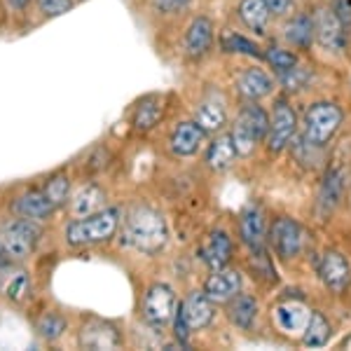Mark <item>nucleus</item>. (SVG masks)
<instances>
[{
	"instance_id": "1",
	"label": "nucleus",
	"mask_w": 351,
	"mask_h": 351,
	"mask_svg": "<svg viewBox=\"0 0 351 351\" xmlns=\"http://www.w3.org/2000/svg\"><path fill=\"white\" fill-rule=\"evenodd\" d=\"M122 241L145 256L160 253L169 241V230L162 213L145 204L132 206L122 223Z\"/></svg>"
},
{
	"instance_id": "2",
	"label": "nucleus",
	"mask_w": 351,
	"mask_h": 351,
	"mask_svg": "<svg viewBox=\"0 0 351 351\" xmlns=\"http://www.w3.org/2000/svg\"><path fill=\"white\" fill-rule=\"evenodd\" d=\"M120 228V211L117 208H106V211L92 213L73 220L66 228V241L71 246H87V243H101L110 239Z\"/></svg>"
},
{
	"instance_id": "3",
	"label": "nucleus",
	"mask_w": 351,
	"mask_h": 351,
	"mask_svg": "<svg viewBox=\"0 0 351 351\" xmlns=\"http://www.w3.org/2000/svg\"><path fill=\"white\" fill-rule=\"evenodd\" d=\"M267 134H269L267 112L260 108L258 104L243 106L239 117H237V122H234V129H232V141H234L239 157L253 155V150L258 148L260 141L267 138Z\"/></svg>"
},
{
	"instance_id": "4",
	"label": "nucleus",
	"mask_w": 351,
	"mask_h": 351,
	"mask_svg": "<svg viewBox=\"0 0 351 351\" xmlns=\"http://www.w3.org/2000/svg\"><path fill=\"white\" fill-rule=\"evenodd\" d=\"M342 110L332 101H316L311 104L307 112H304V132L302 138L307 143L324 148L328 141L337 134V129L342 127Z\"/></svg>"
},
{
	"instance_id": "5",
	"label": "nucleus",
	"mask_w": 351,
	"mask_h": 351,
	"mask_svg": "<svg viewBox=\"0 0 351 351\" xmlns=\"http://www.w3.org/2000/svg\"><path fill=\"white\" fill-rule=\"evenodd\" d=\"M38 241H40V228L31 218L12 220L0 230V243H3L8 258L12 260H24L26 256H31Z\"/></svg>"
},
{
	"instance_id": "6",
	"label": "nucleus",
	"mask_w": 351,
	"mask_h": 351,
	"mask_svg": "<svg viewBox=\"0 0 351 351\" xmlns=\"http://www.w3.org/2000/svg\"><path fill=\"white\" fill-rule=\"evenodd\" d=\"M269 241H271V246H274L276 256L281 260H293L300 256V251H302L304 232L300 228L298 220H293L288 216L276 218L269 230Z\"/></svg>"
},
{
	"instance_id": "7",
	"label": "nucleus",
	"mask_w": 351,
	"mask_h": 351,
	"mask_svg": "<svg viewBox=\"0 0 351 351\" xmlns=\"http://www.w3.org/2000/svg\"><path fill=\"white\" fill-rule=\"evenodd\" d=\"M143 316L150 326H167L176 316V293L171 286L155 284L143 298Z\"/></svg>"
},
{
	"instance_id": "8",
	"label": "nucleus",
	"mask_w": 351,
	"mask_h": 351,
	"mask_svg": "<svg viewBox=\"0 0 351 351\" xmlns=\"http://www.w3.org/2000/svg\"><path fill=\"white\" fill-rule=\"evenodd\" d=\"M295 112L286 101H279L271 110L269 117V134H267V148L269 152H281L286 145L293 143V136H295Z\"/></svg>"
},
{
	"instance_id": "9",
	"label": "nucleus",
	"mask_w": 351,
	"mask_h": 351,
	"mask_svg": "<svg viewBox=\"0 0 351 351\" xmlns=\"http://www.w3.org/2000/svg\"><path fill=\"white\" fill-rule=\"evenodd\" d=\"M314 40L328 52H337L347 43V33L344 24L339 21L332 8H321L314 16Z\"/></svg>"
},
{
	"instance_id": "10",
	"label": "nucleus",
	"mask_w": 351,
	"mask_h": 351,
	"mask_svg": "<svg viewBox=\"0 0 351 351\" xmlns=\"http://www.w3.org/2000/svg\"><path fill=\"white\" fill-rule=\"evenodd\" d=\"M120 342H122L120 332H117V328L108 324V321L92 319V321H87L80 330V347L82 349H94V351L117 349Z\"/></svg>"
},
{
	"instance_id": "11",
	"label": "nucleus",
	"mask_w": 351,
	"mask_h": 351,
	"mask_svg": "<svg viewBox=\"0 0 351 351\" xmlns=\"http://www.w3.org/2000/svg\"><path fill=\"white\" fill-rule=\"evenodd\" d=\"M241 291V274L237 269H213V274L204 284V293L213 302H230Z\"/></svg>"
},
{
	"instance_id": "12",
	"label": "nucleus",
	"mask_w": 351,
	"mask_h": 351,
	"mask_svg": "<svg viewBox=\"0 0 351 351\" xmlns=\"http://www.w3.org/2000/svg\"><path fill=\"white\" fill-rule=\"evenodd\" d=\"M239 230H241V239L251 248L253 253H263L265 248V239H267V232H265V213L260 206H248L243 208L241 213V223H239Z\"/></svg>"
},
{
	"instance_id": "13",
	"label": "nucleus",
	"mask_w": 351,
	"mask_h": 351,
	"mask_svg": "<svg viewBox=\"0 0 351 351\" xmlns=\"http://www.w3.org/2000/svg\"><path fill=\"white\" fill-rule=\"evenodd\" d=\"M319 276L321 281L326 284V288H330V291H344V288L349 286V265L344 256H339L337 251H328L324 258H321V265H319Z\"/></svg>"
},
{
	"instance_id": "14",
	"label": "nucleus",
	"mask_w": 351,
	"mask_h": 351,
	"mask_svg": "<svg viewBox=\"0 0 351 351\" xmlns=\"http://www.w3.org/2000/svg\"><path fill=\"white\" fill-rule=\"evenodd\" d=\"M178 307L183 311L190 330H202L213 321V300H208L206 293H190Z\"/></svg>"
},
{
	"instance_id": "15",
	"label": "nucleus",
	"mask_w": 351,
	"mask_h": 351,
	"mask_svg": "<svg viewBox=\"0 0 351 351\" xmlns=\"http://www.w3.org/2000/svg\"><path fill=\"white\" fill-rule=\"evenodd\" d=\"M274 80L269 77L267 71L263 68H246L239 77H237V92L248 101H260L271 94Z\"/></svg>"
},
{
	"instance_id": "16",
	"label": "nucleus",
	"mask_w": 351,
	"mask_h": 351,
	"mask_svg": "<svg viewBox=\"0 0 351 351\" xmlns=\"http://www.w3.org/2000/svg\"><path fill=\"white\" fill-rule=\"evenodd\" d=\"M204 134L206 132H204L197 122H180L178 127L173 129L171 138H169V148L178 157H190L199 150Z\"/></svg>"
},
{
	"instance_id": "17",
	"label": "nucleus",
	"mask_w": 351,
	"mask_h": 351,
	"mask_svg": "<svg viewBox=\"0 0 351 351\" xmlns=\"http://www.w3.org/2000/svg\"><path fill=\"white\" fill-rule=\"evenodd\" d=\"M213 45V24L206 16H197L185 33V54L192 59H199L211 49Z\"/></svg>"
},
{
	"instance_id": "18",
	"label": "nucleus",
	"mask_w": 351,
	"mask_h": 351,
	"mask_svg": "<svg viewBox=\"0 0 351 351\" xmlns=\"http://www.w3.org/2000/svg\"><path fill=\"white\" fill-rule=\"evenodd\" d=\"M309 309L302 302H284L274 307V324L288 335L293 332H304L309 324Z\"/></svg>"
},
{
	"instance_id": "19",
	"label": "nucleus",
	"mask_w": 351,
	"mask_h": 351,
	"mask_svg": "<svg viewBox=\"0 0 351 351\" xmlns=\"http://www.w3.org/2000/svg\"><path fill=\"white\" fill-rule=\"evenodd\" d=\"M202 258L211 269H223L232 258V241H230L228 232L213 230L206 246H204V251H202Z\"/></svg>"
},
{
	"instance_id": "20",
	"label": "nucleus",
	"mask_w": 351,
	"mask_h": 351,
	"mask_svg": "<svg viewBox=\"0 0 351 351\" xmlns=\"http://www.w3.org/2000/svg\"><path fill=\"white\" fill-rule=\"evenodd\" d=\"M54 204L47 199L45 192H26L21 195L19 199L14 202V211L24 218H31V220H45L54 213Z\"/></svg>"
},
{
	"instance_id": "21",
	"label": "nucleus",
	"mask_w": 351,
	"mask_h": 351,
	"mask_svg": "<svg viewBox=\"0 0 351 351\" xmlns=\"http://www.w3.org/2000/svg\"><path fill=\"white\" fill-rule=\"evenodd\" d=\"M225 120H228V110H225L223 99H216V96L204 99L195 110V122L199 124L204 132H218L225 124Z\"/></svg>"
},
{
	"instance_id": "22",
	"label": "nucleus",
	"mask_w": 351,
	"mask_h": 351,
	"mask_svg": "<svg viewBox=\"0 0 351 351\" xmlns=\"http://www.w3.org/2000/svg\"><path fill=\"white\" fill-rule=\"evenodd\" d=\"M237 157H239V152H237V145H234V141H232V134L230 136H218V138L213 141L206 150V164L211 169H216V171H225V169H230Z\"/></svg>"
},
{
	"instance_id": "23",
	"label": "nucleus",
	"mask_w": 351,
	"mask_h": 351,
	"mask_svg": "<svg viewBox=\"0 0 351 351\" xmlns=\"http://www.w3.org/2000/svg\"><path fill=\"white\" fill-rule=\"evenodd\" d=\"M28 286H31V281H28V274L21 267H10L8 263L0 267V291L10 300H14V302L24 300Z\"/></svg>"
},
{
	"instance_id": "24",
	"label": "nucleus",
	"mask_w": 351,
	"mask_h": 351,
	"mask_svg": "<svg viewBox=\"0 0 351 351\" xmlns=\"http://www.w3.org/2000/svg\"><path fill=\"white\" fill-rule=\"evenodd\" d=\"M237 12H239V19L243 24L256 33H265V28L269 24V16H271L265 0H241Z\"/></svg>"
},
{
	"instance_id": "25",
	"label": "nucleus",
	"mask_w": 351,
	"mask_h": 351,
	"mask_svg": "<svg viewBox=\"0 0 351 351\" xmlns=\"http://www.w3.org/2000/svg\"><path fill=\"white\" fill-rule=\"evenodd\" d=\"M228 314L237 328L251 330L253 324H256V316H258V302L251 295H237V298H232Z\"/></svg>"
},
{
	"instance_id": "26",
	"label": "nucleus",
	"mask_w": 351,
	"mask_h": 351,
	"mask_svg": "<svg viewBox=\"0 0 351 351\" xmlns=\"http://www.w3.org/2000/svg\"><path fill=\"white\" fill-rule=\"evenodd\" d=\"M104 202H106L104 190L96 188V185H87V188H82L75 197H73L71 211H73V216H77V218L92 216V213H96L101 206H104Z\"/></svg>"
},
{
	"instance_id": "27",
	"label": "nucleus",
	"mask_w": 351,
	"mask_h": 351,
	"mask_svg": "<svg viewBox=\"0 0 351 351\" xmlns=\"http://www.w3.org/2000/svg\"><path fill=\"white\" fill-rule=\"evenodd\" d=\"M286 40L295 47L307 49L314 43V16L298 14L286 24Z\"/></svg>"
},
{
	"instance_id": "28",
	"label": "nucleus",
	"mask_w": 351,
	"mask_h": 351,
	"mask_svg": "<svg viewBox=\"0 0 351 351\" xmlns=\"http://www.w3.org/2000/svg\"><path fill=\"white\" fill-rule=\"evenodd\" d=\"M339 199H342V178H339L337 171H330L324 178V185H321L319 192V211L328 216L337 208Z\"/></svg>"
},
{
	"instance_id": "29",
	"label": "nucleus",
	"mask_w": 351,
	"mask_h": 351,
	"mask_svg": "<svg viewBox=\"0 0 351 351\" xmlns=\"http://www.w3.org/2000/svg\"><path fill=\"white\" fill-rule=\"evenodd\" d=\"M330 337V324L326 321V316L321 311H311L309 324L302 332V342L307 347H324Z\"/></svg>"
},
{
	"instance_id": "30",
	"label": "nucleus",
	"mask_w": 351,
	"mask_h": 351,
	"mask_svg": "<svg viewBox=\"0 0 351 351\" xmlns=\"http://www.w3.org/2000/svg\"><path fill=\"white\" fill-rule=\"evenodd\" d=\"M160 117H162V99L160 96H148V99L136 108L134 124L141 132H148V129H152L160 122Z\"/></svg>"
},
{
	"instance_id": "31",
	"label": "nucleus",
	"mask_w": 351,
	"mask_h": 351,
	"mask_svg": "<svg viewBox=\"0 0 351 351\" xmlns=\"http://www.w3.org/2000/svg\"><path fill=\"white\" fill-rule=\"evenodd\" d=\"M279 80L284 84L286 89H291V92H298V89H304L311 80V73L307 66H293L291 71H284L279 73Z\"/></svg>"
},
{
	"instance_id": "32",
	"label": "nucleus",
	"mask_w": 351,
	"mask_h": 351,
	"mask_svg": "<svg viewBox=\"0 0 351 351\" xmlns=\"http://www.w3.org/2000/svg\"><path fill=\"white\" fill-rule=\"evenodd\" d=\"M265 59H267V64H269L271 68H276V73L291 71L293 66H298V56L293 54V52H288V49H281V47H271V49H267Z\"/></svg>"
},
{
	"instance_id": "33",
	"label": "nucleus",
	"mask_w": 351,
	"mask_h": 351,
	"mask_svg": "<svg viewBox=\"0 0 351 351\" xmlns=\"http://www.w3.org/2000/svg\"><path fill=\"white\" fill-rule=\"evenodd\" d=\"M38 330H40V335L45 339H56L61 335V332L66 330V321L61 319L59 314H54V311H49V314H45L40 321H38Z\"/></svg>"
},
{
	"instance_id": "34",
	"label": "nucleus",
	"mask_w": 351,
	"mask_h": 351,
	"mask_svg": "<svg viewBox=\"0 0 351 351\" xmlns=\"http://www.w3.org/2000/svg\"><path fill=\"white\" fill-rule=\"evenodd\" d=\"M45 195H47V199L54 204V206H61L66 199H68V180L66 176H54V178L47 180V185H45Z\"/></svg>"
},
{
	"instance_id": "35",
	"label": "nucleus",
	"mask_w": 351,
	"mask_h": 351,
	"mask_svg": "<svg viewBox=\"0 0 351 351\" xmlns=\"http://www.w3.org/2000/svg\"><path fill=\"white\" fill-rule=\"evenodd\" d=\"M223 47L228 49V52L248 54V56H260L258 45H256V43H251L248 38H243V36H237V33H230V36H225Z\"/></svg>"
},
{
	"instance_id": "36",
	"label": "nucleus",
	"mask_w": 351,
	"mask_h": 351,
	"mask_svg": "<svg viewBox=\"0 0 351 351\" xmlns=\"http://www.w3.org/2000/svg\"><path fill=\"white\" fill-rule=\"evenodd\" d=\"M38 5L47 16H61L73 10V0H38Z\"/></svg>"
},
{
	"instance_id": "37",
	"label": "nucleus",
	"mask_w": 351,
	"mask_h": 351,
	"mask_svg": "<svg viewBox=\"0 0 351 351\" xmlns=\"http://www.w3.org/2000/svg\"><path fill=\"white\" fill-rule=\"evenodd\" d=\"M190 0H155V8L157 12L162 14H173V12H180L183 8H188Z\"/></svg>"
},
{
	"instance_id": "38",
	"label": "nucleus",
	"mask_w": 351,
	"mask_h": 351,
	"mask_svg": "<svg viewBox=\"0 0 351 351\" xmlns=\"http://www.w3.org/2000/svg\"><path fill=\"white\" fill-rule=\"evenodd\" d=\"M274 16H286L293 10V0H265Z\"/></svg>"
},
{
	"instance_id": "39",
	"label": "nucleus",
	"mask_w": 351,
	"mask_h": 351,
	"mask_svg": "<svg viewBox=\"0 0 351 351\" xmlns=\"http://www.w3.org/2000/svg\"><path fill=\"white\" fill-rule=\"evenodd\" d=\"M332 10H335V14L339 16V21H342L344 26L351 24V0H335Z\"/></svg>"
},
{
	"instance_id": "40",
	"label": "nucleus",
	"mask_w": 351,
	"mask_h": 351,
	"mask_svg": "<svg viewBox=\"0 0 351 351\" xmlns=\"http://www.w3.org/2000/svg\"><path fill=\"white\" fill-rule=\"evenodd\" d=\"M8 3H10V8L21 10V8H26V3H28V0H8Z\"/></svg>"
},
{
	"instance_id": "41",
	"label": "nucleus",
	"mask_w": 351,
	"mask_h": 351,
	"mask_svg": "<svg viewBox=\"0 0 351 351\" xmlns=\"http://www.w3.org/2000/svg\"><path fill=\"white\" fill-rule=\"evenodd\" d=\"M5 260H8V253H5L3 243H0V267H3V265H5Z\"/></svg>"
}]
</instances>
